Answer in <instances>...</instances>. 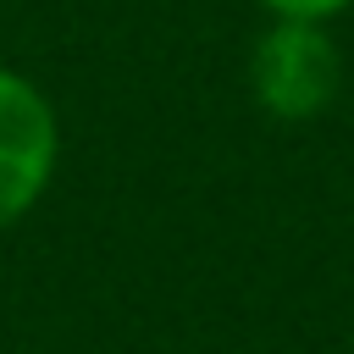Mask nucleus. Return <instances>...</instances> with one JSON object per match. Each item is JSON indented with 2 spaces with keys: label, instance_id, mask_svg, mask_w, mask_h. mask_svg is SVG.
Returning a JSON list of instances; mask_svg holds the SVG:
<instances>
[{
  "label": "nucleus",
  "instance_id": "nucleus-2",
  "mask_svg": "<svg viewBox=\"0 0 354 354\" xmlns=\"http://www.w3.org/2000/svg\"><path fill=\"white\" fill-rule=\"evenodd\" d=\"M55 111L50 100L0 66V227L33 210L55 171Z\"/></svg>",
  "mask_w": 354,
  "mask_h": 354
},
{
  "label": "nucleus",
  "instance_id": "nucleus-3",
  "mask_svg": "<svg viewBox=\"0 0 354 354\" xmlns=\"http://www.w3.org/2000/svg\"><path fill=\"white\" fill-rule=\"evenodd\" d=\"M266 11H277V17H310V22H321V17H332V11H343L348 0H260Z\"/></svg>",
  "mask_w": 354,
  "mask_h": 354
},
{
  "label": "nucleus",
  "instance_id": "nucleus-1",
  "mask_svg": "<svg viewBox=\"0 0 354 354\" xmlns=\"http://www.w3.org/2000/svg\"><path fill=\"white\" fill-rule=\"evenodd\" d=\"M254 100L282 122H310L337 94V44L310 17H277L249 55Z\"/></svg>",
  "mask_w": 354,
  "mask_h": 354
}]
</instances>
